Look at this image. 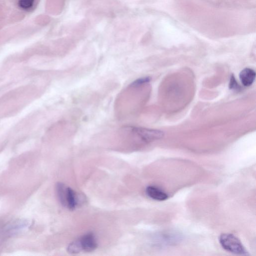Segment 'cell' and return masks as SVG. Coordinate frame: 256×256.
Instances as JSON below:
<instances>
[{
	"label": "cell",
	"mask_w": 256,
	"mask_h": 256,
	"mask_svg": "<svg viewBox=\"0 0 256 256\" xmlns=\"http://www.w3.org/2000/svg\"><path fill=\"white\" fill-rule=\"evenodd\" d=\"M67 251L71 254H76L82 251L79 238L76 240L69 244Z\"/></svg>",
	"instance_id": "7"
},
{
	"label": "cell",
	"mask_w": 256,
	"mask_h": 256,
	"mask_svg": "<svg viewBox=\"0 0 256 256\" xmlns=\"http://www.w3.org/2000/svg\"><path fill=\"white\" fill-rule=\"evenodd\" d=\"M146 192L148 196L156 200L162 201L166 200L168 198V196L166 192L152 186H147Z\"/></svg>",
	"instance_id": "4"
},
{
	"label": "cell",
	"mask_w": 256,
	"mask_h": 256,
	"mask_svg": "<svg viewBox=\"0 0 256 256\" xmlns=\"http://www.w3.org/2000/svg\"><path fill=\"white\" fill-rule=\"evenodd\" d=\"M230 87L232 89L236 88L238 87L236 81L235 80L234 78L232 76L230 78Z\"/></svg>",
	"instance_id": "9"
},
{
	"label": "cell",
	"mask_w": 256,
	"mask_h": 256,
	"mask_svg": "<svg viewBox=\"0 0 256 256\" xmlns=\"http://www.w3.org/2000/svg\"><path fill=\"white\" fill-rule=\"evenodd\" d=\"M34 1L35 0H18V5L20 8L28 10L32 8Z\"/></svg>",
	"instance_id": "8"
},
{
	"label": "cell",
	"mask_w": 256,
	"mask_h": 256,
	"mask_svg": "<svg viewBox=\"0 0 256 256\" xmlns=\"http://www.w3.org/2000/svg\"><path fill=\"white\" fill-rule=\"evenodd\" d=\"M82 251L91 252L98 246L96 237L92 233H88L79 238Z\"/></svg>",
	"instance_id": "3"
},
{
	"label": "cell",
	"mask_w": 256,
	"mask_h": 256,
	"mask_svg": "<svg viewBox=\"0 0 256 256\" xmlns=\"http://www.w3.org/2000/svg\"><path fill=\"white\" fill-rule=\"evenodd\" d=\"M29 226V222L26 220H16L6 224L2 232L6 236H12L26 229Z\"/></svg>",
	"instance_id": "2"
},
{
	"label": "cell",
	"mask_w": 256,
	"mask_h": 256,
	"mask_svg": "<svg viewBox=\"0 0 256 256\" xmlns=\"http://www.w3.org/2000/svg\"><path fill=\"white\" fill-rule=\"evenodd\" d=\"M178 236L177 234L170 233L162 234L159 236L160 238V240H158V242L160 241V244H159L162 246L172 244H174L178 240Z\"/></svg>",
	"instance_id": "6"
},
{
	"label": "cell",
	"mask_w": 256,
	"mask_h": 256,
	"mask_svg": "<svg viewBox=\"0 0 256 256\" xmlns=\"http://www.w3.org/2000/svg\"><path fill=\"white\" fill-rule=\"evenodd\" d=\"M219 242L222 248L227 252L238 255L247 254L240 241L232 234H222L219 237Z\"/></svg>",
	"instance_id": "1"
},
{
	"label": "cell",
	"mask_w": 256,
	"mask_h": 256,
	"mask_svg": "<svg viewBox=\"0 0 256 256\" xmlns=\"http://www.w3.org/2000/svg\"><path fill=\"white\" fill-rule=\"evenodd\" d=\"M255 72L250 68H245L240 74V78L242 84L246 86H250L254 82Z\"/></svg>",
	"instance_id": "5"
}]
</instances>
